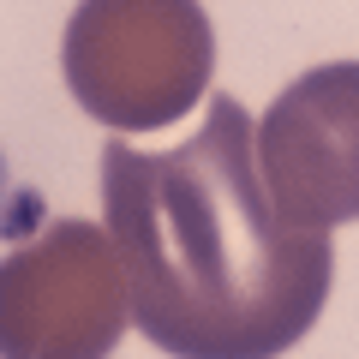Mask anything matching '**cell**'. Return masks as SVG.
Returning <instances> with one entry per match:
<instances>
[{
  "label": "cell",
  "mask_w": 359,
  "mask_h": 359,
  "mask_svg": "<svg viewBox=\"0 0 359 359\" xmlns=\"http://www.w3.org/2000/svg\"><path fill=\"white\" fill-rule=\"evenodd\" d=\"M102 210L132 287V323L162 353L269 359L306 341L330 299V233L276 210L257 126L233 96L180 150H102Z\"/></svg>",
  "instance_id": "6da1fadb"
},
{
  "label": "cell",
  "mask_w": 359,
  "mask_h": 359,
  "mask_svg": "<svg viewBox=\"0 0 359 359\" xmlns=\"http://www.w3.org/2000/svg\"><path fill=\"white\" fill-rule=\"evenodd\" d=\"M66 90L114 132H162L210 90L216 30L198 0H78L66 25Z\"/></svg>",
  "instance_id": "7a4b0ae2"
},
{
  "label": "cell",
  "mask_w": 359,
  "mask_h": 359,
  "mask_svg": "<svg viewBox=\"0 0 359 359\" xmlns=\"http://www.w3.org/2000/svg\"><path fill=\"white\" fill-rule=\"evenodd\" d=\"M0 335L6 353H60L90 359L108 353L132 323L126 264L108 228L96 222H54L36 245L6 257L0 282Z\"/></svg>",
  "instance_id": "3957f363"
},
{
  "label": "cell",
  "mask_w": 359,
  "mask_h": 359,
  "mask_svg": "<svg viewBox=\"0 0 359 359\" xmlns=\"http://www.w3.org/2000/svg\"><path fill=\"white\" fill-rule=\"evenodd\" d=\"M257 168L287 222H359V60L299 72L257 120Z\"/></svg>",
  "instance_id": "277c9868"
}]
</instances>
